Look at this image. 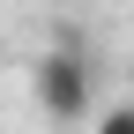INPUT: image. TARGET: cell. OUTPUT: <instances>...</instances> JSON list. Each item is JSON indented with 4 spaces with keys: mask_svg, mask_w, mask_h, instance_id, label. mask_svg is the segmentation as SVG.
I'll return each instance as SVG.
<instances>
[{
    "mask_svg": "<svg viewBox=\"0 0 134 134\" xmlns=\"http://www.w3.org/2000/svg\"><path fill=\"white\" fill-rule=\"evenodd\" d=\"M90 134H134V104H112V112H97V127Z\"/></svg>",
    "mask_w": 134,
    "mask_h": 134,
    "instance_id": "2",
    "label": "cell"
},
{
    "mask_svg": "<svg viewBox=\"0 0 134 134\" xmlns=\"http://www.w3.org/2000/svg\"><path fill=\"white\" fill-rule=\"evenodd\" d=\"M30 90H37V112H45V119L75 127V119H90V104H97V67H90V52H82L75 37H60V45L37 52Z\"/></svg>",
    "mask_w": 134,
    "mask_h": 134,
    "instance_id": "1",
    "label": "cell"
}]
</instances>
